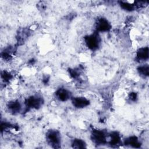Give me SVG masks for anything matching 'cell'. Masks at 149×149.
Masks as SVG:
<instances>
[{
	"instance_id": "cell-1",
	"label": "cell",
	"mask_w": 149,
	"mask_h": 149,
	"mask_svg": "<svg viewBox=\"0 0 149 149\" xmlns=\"http://www.w3.org/2000/svg\"><path fill=\"white\" fill-rule=\"evenodd\" d=\"M47 140L48 143L54 147H58L61 143V137L59 133L55 130L49 132L47 134Z\"/></svg>"
},
{
	"instance_id": "cell-2",
	"label": "cell",
	"mask_w": 149,
	"mask_h": 149,
	"mask_svg": "<svg viewBox=\"0 0 149 149\" xmlns=\"http://www.w3.org/2000/svg\"><path fill=\"white\" fill-rule=\"evenodd\" d=\"M86 42L90 49H94L99 45V38L97 35L92 34L86 38Z\"/></svg>"
},
{
	"instance_id": "cell-3",
	"label": "cell",
	"mask_w": 149,
	"mask_h": 149,
	"mask_svg": "<svg viewBox=\"0 0 149 149\" xmlns=\"http://www.w3.org/2000/svg\"><path fill=\"white\" fill-rule=\"evenodd\" d=\"M92 137L94 141L97 144H104L105 142V135L100 130L93 131Z\"/></svg>"
},
{
	"instance_id": "cell-4",
	"label": "cell",
	"mask_w": 149,
	"mask_h": 149,
	"mask_svg": "<svg viewBox=\"0 0 149 149\" xmlns=\"http://www.w3.org/2000/svg\"><path fill=\"white\" fill-rule=\"evenodd\" d=\"M72 103L77 108H83L89 104V101L84 97H76L73 100Z\"/></svg>"
},
{
	"instance_id": "cell-5",
	"label": "cell",
	"mask_w": 149,
	"mask_h": 149,
	"mask_svg": "<svg viewBox=\"0 0 149 149\" xmlns=\"http://www.w3.org/2000/svg\"><path fill=\"white\" fill-rule=\"evenodd\" d=\"M27 107L31 108H38L41 104V100L38 97H32L29 98L26 102Z\"/></svg>"
},
{
	"instance_id": "cell-6",
	"label": "cell",
	"mask_w": 149,
	"mask_h": 149,
	"mask_svg": "<svg viewBox=\"0 0 149 149\" xmlns=\"http://www.w3.org/2000/svg\"><path fill=\"white\" fill-rule=\"evenodd\" d=\"M110 29V24L108 21L104 19L98 20L97 23V29L101 31H105Z\"/></svg>"
},
{
	"instance_id": "cell-7",
	"label": "cell",
	"mask_w": 149,
	"mask_h": 149,
	"mask_svg": "<svg viewBox=\"0 0 149 149\" xmlns=\"http://www.w3.org/2000/svg\"><path fill=\"white\" fill-rule=\"evenodd\" d=\"M137 56L139 59L145 60L148 57V47L141 48L139 49L137 53Z\"/></svg>"
},
{
	"instance_id": "cell-8",
	"label": "cell",
	"mask_w": 149,
	"mask_h": 149,
	"mask_svg": "<svg viewBox=\"0 0 149 149\" xmlns=\"http://www.w3.org/2000/svg\"><path fill=\"white\" fill-rule=\"evenodd\" d=\"M56 96L61 101H66L70 96L69 93L65 89H60L56 92Z\"/></svg>"
},
{
	"instance_id": "cell-9",
	"label": "cell",
	"mask_w": 149,
	"mask_h": 149,
	"mask_svg": "<svg viewBox=\"0 0 149 149\" xmlns=\"http://www.w3.org/2000/svg\"><path fill=\"white\" fill-rule=\"evenodd\" d=\"M125 144L126 145H129L130 146H132L133 147H136V148L139 147L140 146V144L139 142L136 137H129L126 140Z\"/></svg>"
},
{
	"instance_id": "cell-10",
	"label": "cell",
	"mask_w": 149,
	"mask_h": 149,
	"mask_svg": "<svg viewBox=\"0 0 149 149\" xmlns=\"http://www.w3.org/2000/svg\"><path fill=\"white\" fill-rule=\"evenodd\" d=\"M72 146L75 148H83L86 147V143L82 140L75 139L72 143Z\"/></svg>"
},
{
	"instance_id": "cell-11",
	"label": "cell",
	"mask_w": 149,
	"mask_h": 149,
	"mask_svg": "<svg viewBox=\"0 0 149 149\" xmlns=\"http://www.w3.org/2000/svg\"><path fill=\"white\" fill-rule=\"evenodd\" d=\"M120 136L119 135L115 132L111 135V144L112 145H117L120 142Z\"/></svg>"
},
{
	"instance_id": "cell-12",
	"label": "cell",
	"mask_w": 149,
	"mask_h": 149,
	"mask_svg": "<svg viewBox=\"0 0 149 149\" xmlns=\"http://www.w3.org/2000/svg\"><path fill=\"white\" fill-rule=\"evenodd\" d=\"M9 108L11 109L13 112H17L19 111L20 108V105L18 102H12L9 104Z\"/></svg>"
},
{
	"instance_id": "cell-13",
	"label": "cell",
	"mask_w": 149,
	"mask_h": 149,
	"mask_svg": "<svg viewBox=\"0 0 149 149\" xmlns=\"http://www.w3.org/2000/svg\"><path fill=\"white\" fill-rule=\"evenodd\" d=\"M139 72L141 75H143L144 76H148L149 73V69H148V65H144L139 67Z\"/></svg>"
},
{
	"instance_id": "cell-14",
	"label": "cell",
	"mask_w": 149,
	"mask_h": 149,
	"mask_svg": "<svg viewBox=\"0 0 149 149\" xmlns=\"http://www.w3.org/2000/svg\"><path fill=\"white\" fill-rule=\"evenodd\" d=\"M121 6L123 9H125L126 10H131L132 9H133V5H131L130 3H126V2H123V3H121Z\"/></svg>"
}]
</instances>
